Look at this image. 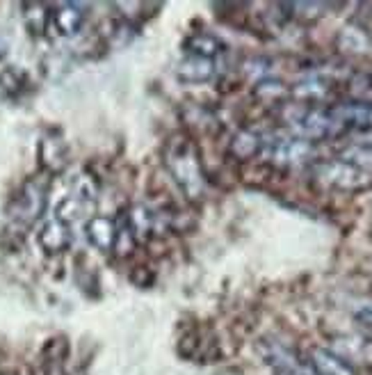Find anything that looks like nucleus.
Listing matches in <instances>:
<instances>
[{
    "mask_svg": "<svg viewBox=\"0 0 372 375\" xmlns=\"http://www.w3.org/2000/svg\"><path fill=\"white\" fill-rule=\"evenodd\" d=\"M23 18H26V28L30 30L33 35H44L46 23H48V7L46 5H37V3H30L23 7Z\"/></svg>",
    "mask_w": 372,
    "mask_h": 375,
    "instance_id": "18",
    "label": "nucleus"
},
{
    "mask_svg": "<svg viewBox=\"0 0 372 375\" xmlns=\"http://www.w3.org/2000/svg\"><path fill=\"white\" fill-rule=\"evenodd\" d=\"M53 26L62 37H74L80 33L82 23H85V12H82L80 5L74 3H67V5H60L53 14Z\"/></svg>",
    "mask_w": 372,
    "mask_h": 375,
    "instance_id": "10",
    "label": "nucleus"
},
{
    "mask_svg": "<svg viewBox=\"0 0 372 375\" xmlns=\"http://www.w3.org/2000/svg\"><path fill=\"white\" fill-rule=\"evenodd\" d=\"M231 154L240 160H249L256 154H261L263 151V138L254 133V130H240V133H235V138L231 140Z\"/></svg>",
    "mask_w": 372,
    "mask_h": 375,
    "instance_id": "16",
    "label": "nucleus"
},
{
    "mask_svg": "<svg viewBox=\"0 0 372 375\" xmlns=\"http://www.w3.org/2000/svg\"><path fill=\"white\" fill-rule=\"evenodd\" d=\"M46 184L37 179H30L23 184L16 195L9 201V216L21 225H35V222L44 216L46 208Z\"/></svg>",
    "mask_w": 372,
    "mask_h": 375,
    "instance_id": "2",
    "label": "nucleus"
},
{
    "mask_svg": "<svg viewBox=\"0 0 372 375\" xmlns=\"http://www.w3.org/2000/svg\"><path fill=\"white\" fill-rule=\"evenodd\" d=\"M3 55H5V48H3V46H0V57H3Z\"/></svg>",
    "mask_w": 372,
    "mask_h": 375,
    "instance_id": "21",
    "label": "nucleus"
},
{
    "mask_svg": "<svg viewBox=\"0 0 372 375\" xmlns=\"http://www.w3.org/2000/svg\"><path fill=\"white\" fill-rule=\"evenodd\" d=\"M263 359L265 364H270L276 375H315L311 366H304L291 350L278 343H265Z\"/></svg>",
    "mask_w": 372,
    "mask_h": 375,
    "instance_id": "5",
    "label": "nucleus"
},
{
    "mask_svg": "<svg viewBox=\"0 0 372 375\" xmlns=\"http://www.w3.org/2000/svg\"><path fill=\"white\" fill-rule=\"evenodd\" d=\"M87 208H89L87 201H82L80 197L71 195V197H64V199H62L60 204H57L55 218H57L60 222H64V225H71V222H76V220H80L82 216H85Z\"/></svg>",
    "mask_w": 372,
    "mask_h": 375,
    "instance_id": "17",
    "label": "nucleus"
},
{
    "mask_svg": "<svg viewBox=\"0 0 372 375\" xmlns=\"http://www.w3.org/2000/svg\"><path fill=\"white\" fill-rule=\"evenodd\" d=\"M39 160L44 169L48 172H62L67 165V147L62 140H53V138H44L39 145Z\"/></svg>",
    "mask_w": 372,
    "mask_h": 375,
    "instance_id": "14",
    "label": "nucleus"
},
{
    "mask_svg": "<svg viewBox=\"0 0 372 375\" xmlns=\"http://www.w3.org/2000/svg\"><path fill=\"white\" fill-rule=\"evenodd\" d=\"M85 234H87V240L98 252H110L117 245V225H115V220L108 216L89 218L85 225Z\"/></svg>",
    "mask_w": 372,
    "mask_h": 375,
    "instance_id": "7",
    "label": "nucleus"
},
{
    "mask_svg": "<svg viewBox=\"0 0 372 375\" xmlns=\"http://www.w3.org/2000/svg\"><path fill=\"white\" fill-rule=\"evenodd\" d=\"M185 50H188V55H196V57H203V60H213L215 55H220L222 50H224V44L215 35L196 33V35H190L188 39H185Z\"/></svg>",
    "mask_w": 372,
    "mask_h": 375,
    "instance_id": "15",
    "label": "nucleus"
},
{
    "mask_svg": "<svg viewBox=\"0 0 372 375\" xmlns=\"http://www.w3.org/2000/svg\"><path fill=\"white\" fill-rule=\"evenodd\" d=\"M338 48L349 55H363L370 50V35L361 26L349 23L340 30L338 35Z\"/></svg>",
    "mask_w": 372,
    "mask_h": 375,
    "instance_id": "13",
    "label": "nucleus"
},
{
    "mask_svg": "<svg viewBox=\"0 0 372 375\" xmlns=\"http://www.w3.org/2000/svg\"><path fill=\"white\" fill-rule=\"evenodd\" d=\"M153 227H156V216L142 204H135L126 216V229L130 231V238L135 242L149 240L153 234Z\"/></svg>",
    "mask_w": 372,
    "mask_h": 375,
    "instance_id": "12",
    "label": "nucleus"
},
{
    "mask_svg": "<svg viewBox=\"0 0 372 375\" xmlns=\"http://www.w3.org/2000/svg\"><path fill=\"white\" fill-rule=\"evenodd\" d=\"M334 113L345 130H372V101H347L334 106Z\"/></svg>",
    "mask_w": 372,
    "mask_h": 375,
    "instance_id": "6",
    "label": "nucleus"
},
{
    "mask_svg": "<svg viewBox=\"0 0 372 375\" xmlns=\"http://www.w3.org/2000/svg\"><path fill=\"white\" fill-rule=\"evenodd\" d=\"M317 177L329 186L347 188V190L363 188V186L370 184L368 172L359 169L356 165L347 163V160H332V163H322L317 167Z\"/></svg>",
    "mask_w": 372,
    "mask_h": 375,
    "instance_id": "4",
    "label": "nucleus"
},
{
    "mask_svg": "<svg viewBox=\"0 0 372 375\" xmlns=\"http://www.w3.org/2000/svg\"><path fill=\"white\" fill-rule=\"evenodd\" d=\"M162 160L164 167L171 174L174 184L179 186L188 199H201L205 181H203V169H201V160L196 154V147L190 138L185 135H171L167 140V145L162 149Z\"/></svg>",
    "mask_w": 372,
    "mask_h": 375,
    "instance_id": "1",
    "label": "nucleus"
},
{
    "mask_svg": "<svg viewBox=\"0 0 372 375\" xmlns=\"http://www.w3.org/2000/svg\"><path fill=\"white\" fill-rule=\"evenodd\" d=\"M311 369L315 375H356L345 357H340V354L327 348L311 350Z\"/></svg>",
    "mask_w": 372,
    "mask_h": 375,
    "instance_id": "9",
    "label": "nucleus"
},
{
    "mask_svg": "<svg viewBox=\"0 0 372 375\" xmlns=\"http://www.w3.org/2000/svg\"><path fill=\"white\" fill-rule=\"evenodd\" d=\"M263 154L267 158L276 160V163L297 165V163H304V160L313 156V145L302 138H297V135L276 133L267 140L263 138Z\"/></svg>",
    "mask_w": 372,
    "mask_h": 375,
    "instance_id": "3",
    "label": "nucleus"
},
{
    "mask_svg": "<svg viewBox=\"0 0 372 375\" xmlns=\"http://www.w3.org/2000/svg\"><path fill=\"white\" fill-rule=\"evenodd\" d=\"M215 74V62L213 60H203L196 55H185L179 67H176V76L185 83H205L210 80Z\"/></svg>",
    "mask_w": 372,
    "mask_h": 375,
    "instance_id": "11",
    "label": "nucleus"
},
{
    "mask_svg": "<svg viewBox=\"0 0 372 375\" xmlns=\"http://www.w3.org/2000/svg\"><path fill=\"white\" fill-rule=\"evenodd\" d=\"M354 316H356V320L361 323V325H366V328L372 330V302H368V305H361Z\"/></svg>",
    "mask_w": 372,
    "mask_h": 375,
    "instance_id": "20",
    "label": "nucleus"
},
{
    "mask_svg": "<svg viewBox=\"0 0 372 375\" xmlns=\"http://www.w3.org/2000/svg\"><path fill=\"white\" fill-rule=\"evenodd\" d=\"M26 80H28L26 74L18 67H9L0 74V87H3V92L7 94H18L21 89L26 87Z\"/></svg>",
    "mask_w": 372,
    "mask_h": 375,
    "instance_id": "19",
    "label": "nucleus"
},
{
    "mask_svg": "<svg viewBox=\"0 0 372 375\" xmlns=\"http://www.w3.org/2000/svg\"><path fill=\"white\" fill-rule=\"evenodd\" d=\"M39 245L46 254H62L67 252L71 245V229L64 222H60L57 218L48 220L44 227L39 231Z\"/></svg>",
    "mask_w": 372,
    "mask_h": 375,
    "instance_id": "8",
    "label": "nucleus"
}]
</instances>
